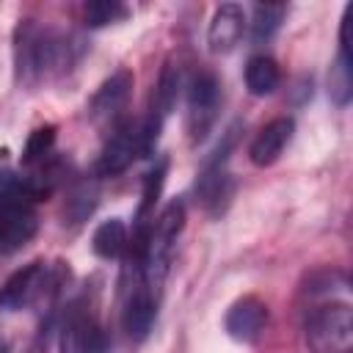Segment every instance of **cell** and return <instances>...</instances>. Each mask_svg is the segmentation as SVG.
Returning a JSON list of instances; mask_svg holds the SVG:
<instances>
[{"label":"cell","mask_w":353,"mask_h":353,"mask_svg":"<svg viewBox=\"0 0 353 353\" xmlns=\"http://www.w3.org/2000/svg\"><path fill=\"white\" fill-rule=\"evenodd\" d=\"M74 39L41 25L36 19H22L14 30V66L17 80L28 88H36L58 74H63L74 61Z\"/></svg>","instance_id":"6da1fadb"},{"label":"cell","mask_w":353,"mask_h":353,"mask_svg":"<svg viewBox=\"0 0 353 353\" xmlns=\"http://www.w3.org/2000/svg\"><path fill=\"white\" fill-rule=\"evenodd\" d=\"M182 229H185V204L179 199L168 201L163 207V212L157 215V221H152L146 229L143 248H141V268H143L146 284L157 295H160L163 281L168 276L171 256H174V248H176Z\"/></svg>","instance_id":"7a4b0ae2"},{"label":"cell","mask_w":353,"mask_h":353,"mask_svg":"<svg viewBox=\"0 0 353 353\" xmlns=\"http://www.w3.org/2000/svg\"><path fill=\"white\" fill-rule=\"evenodd\" d=\"M66 276L69 273L63 268H47L44 262H30L19 268L0 287V312H19L33 303L55 306Z\"/></svg>","instance_id":"3957f363"},{"label":"cell","mask_w":353,"mask_h":353,"mask_svg":"<svg viewBox=\"0 0 353 353\" xmlns=\"http://www.w3.org/2000/svg\"><path fill=\"white\" fill-rule=\"evenodd\" d=\"M61 347L63 353H108L110 350V339L99 320L94 295L83 292L69 303L63 314V328H61Z\"/></svg>","instance_id":"277c9868"},{"label":"cell","mask_w":353,"mask_h":353,"mask_svg":"<svg viewBox=\"0 0 353 353\" xmlns=\"http://www.w3.org/2000/svg\"><path fill=\"white\" fill-rule=\"evenodd\" d=\"M306 345L312 353H353V309L323 303L306 317Z\"/></svg>","instance_id":"5b68a950"},{"label":"cell","mask_w":353,"mask_h":353,"mask_svg":"<svg viewBox=\"0 0 353 353\" xmlns=\"http://www.w3.org/2000/svg\"><path fill=\"white\" fill-rule=\"evenodd\" d=\"M232 143H234V130H229L226 141H223V143L215 149V154L204 163L199 179H196V199H199V204H201L210 215H221V212L229 207L232 196H234V179H232V174L226 171V157H229Z\"/></svg>","instance_id":"8992f818"},{"label":"cell","mask_w":353,"mask_h":353,"mask_svg":"<svg viewBox=\"0 0 353 353\" xmlns=\"http://www.w3.org/2000/svg\"><path fill=\"white\" fill-rule=\"evenodd\" d=\"M218 108H221V83L212 72H199L190 77L188 83V113H185V121H188V135H190V143H201L215 119H218Z\"/></svg>","instance_id":"52a82bcc"},{"label":"cell","mask_w":353,"mask_h":353,"mask_svg":"<svg viewBox=\"0 0 353 353\" xmlns=\"http://www.w3.org/2000/svg\"><path fill=\"white\" fill-rule=\"evenodd\" d=\"M135 157H141V121L121 119L110 127L105 149L97 160V174L99 176H116V174L127 171Z\"/></svg>","instance_id":"ba28073f"},{"label":"cell","mask_w":353,"mask_h":353,"mask_svg":"<svg viewBox=\"0 0 353 353\" xmlns=\"http://www.w3.org/2000/svg\"><path fill=\"white\" fill-rule=\"evenodd\" d=\"M268 323H270V309L256 295H245L234 301L226 312V334L243 345H256L265 336Z\"/></svg>","instance_id":"9c48e42d"},{"label":"cell","mask_w":353,"mask_h":353,"mask_svg":"<svg viewBox=\"0 0 353 353\" xmlns=\"http://www.w3.org/2000/svg\"><path fill=\"white\" fill-rule=\"evenodd\" d=\"M132 83H135L132 72H127V69L113 72V74L97 88V94H94V99H91V108H88V116H91L97 124L110 121V127H113L116 121H121V110L127 108Z\"/></svg>","instance_id":"30bf717a"},{"label":"cell","mask_w":353,"mask_h":353,"mask_svg":"<svg viewBox=\"0 0 353 353\" xmlns=\"http://www.w3.org/2000/svg\"><path fill=\"white\" fill-rule=\"evenodd\" d=\"M292 132H295V121L290 116H279L273 121H268L251 141L248 146V157L254 165L265 168V165H273L281 152L287 149V143L292 141Z\"/></svg>","instance_id":"8fae6325"},{"label":"cell","mask_w":353,"mask_h":353,"mask_svg":"<svg viewBox=\"0 0 353 353\" xmlns=\"http://www.w3.org/2000/svg\"><path fill=\"white\" fill-rule=\"evenodd\" d=\"M243 30H245V14H243V8L234 6V3L218 6L215 14H212V19H210V28H207L210 52H215V55L232 52L240 44Z\"/></svg>","instance_id":"7c38bea8"},{"label":"cell","mask_w":353,"mask_h":353,"mask_svg":"<svg viewBox=\"0 0 353 353\" xmlns=\"http://www.w3.org/2000/svg\"><path fill=\"white\" fill-rule=\"evenodd\" d=\"M279 83H281V72H279V63L270 55H254L245 63V88H248V94L268 97L279 88Z\"/></svg>","instance_id":"4fadbf2b"},{"label":"cell","mask_w":353,"mask_h":353,"mask_svg":"<svg viewBox=\"0 0 353 353\" xmlns=\"http://www.w3.org/2000/svg\"><path fill=\"white\" fill-rule=\"evenodd\" d=\"M91 245H94V254L102 256V259H116L127 251L130 245V237H127V226L121 218H110L105 223L97 226L94 237H91Z\"/></svg>","instance_id":"5bb4252c"},{"label":"cell","mask_w":353,"mask_h":353,"mask_svg":"<svg viewBox=\"0 0 353 353\" xmlns=\"http://www.w3.org/2000/svg\"><path fill=\"white\" fill-rule=\"evenodd\" d=\"M287 17V3H256L251 8V39L256 44L270 41Z\"/></svg>","instance_id":"9a60e30c"},{"label":"cell","mask_w":353,"mask_h":353,"mask_svg":"<svg viewBox=\"0 0 353 353\" xmlns=\"http://www.w3.org/2000/svg\"><path fill=\"white\" fill-rule=\"evenodd\" d=\"M165 168H168V163L160 160V163L146 174V179H143L141 204H138V215H135V221H138V232H146V229H149V218L154 221V204H157L160 190H163V182H165Z\"/></svg>","instance_id":"2e32d148"},{"label":"cell","mask_w":353,"mask_h":353,"mask_svg":"<svg viewBox=\"0 0 353 353\" xmlns=\"http://www.w3.org/2000/svg\"><path fill=\"white\" fill-rule=\"evenodd\" d=\"M52 146H55V127H39L30 132L28 143H25V152H22V163L28 168H41L50 163L52 157Z\"/></svg>","instance_id":"e0dca14e"},{"label":"cell","mask_w":353,"mask_h":353,"mask_svg":"<svg viewBox=\"0 0 353 353\" xmlns=\"http://www.w3.org/2000/svg\"><path fill=\"white\" fill-rule=\"evenodd\" d=\"M97 207V185L94 182H77L66 199L63 207V218H69V223H83Z\"/></svg>","instance_id":"ac0fdd59"},{"label":"cell","mask_w":353,"mask_h":353,"mask_svg":"<svg viewBox=\"0 0 353 353\" xmlns=\"http://www.w3.org/2000/svg\"><path fill=\"white\" fill-rule=\"evenodd\" d=\"M130 11L124 3L119 0H91L83 6V19L88 28H105V25H113L119 19H124Z\"/></svg>","instance_id":"d6986e66"},{"label":"cell","mask_w":353,"mask_h":353,"mask_svg":"<svg viewBox=\"0 0 353 353\" xmlns=\"http://www.w3.org/2000/svg\"><path fill=\"white\" fill-rule=\"evenodd\" d=\"M328 83H331V88H328V91H331L334 102H336V105H347V99H350V91H353V88H350V85H353V83H350V63L339 61Z\"/></svg>","instance_id":"ffe728a7"}]
</instances>
